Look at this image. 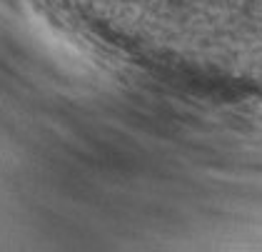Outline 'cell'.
Returning a JSON list of instances; mask_svg holds the SVG:
<instances>
[]
</instances>
